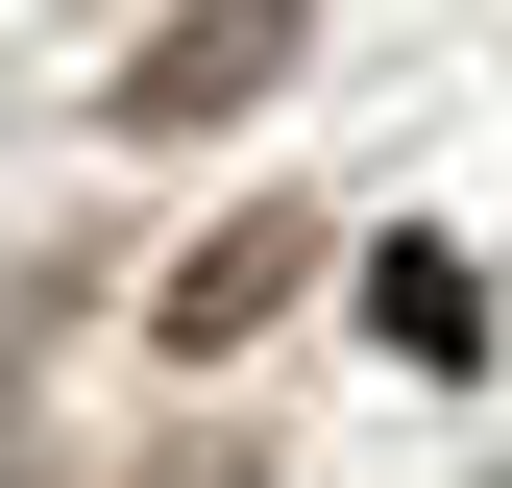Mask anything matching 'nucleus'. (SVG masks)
<instances>
[{"label": "nucleus", "mask_w": 512, "mask_h": 488, "mask_svg": "<svg viewBox=\"0 0 512 488\" xmlns=\"http://www.w3.org/2000/svg\"><path fill=\"white\" fill-rule=\"evenodd\" d=\"M293 49H317V0H171V25L122 49V98H98V122H244Z\"/></svg>", "instance_id": "nucleus-1"}, {"label": "nucleus", "mask_w": 512, "mask_h": 488, "mask_svg": "<svg viewBox=\"0 0 512 488\" xmlns=\"http://www.w3.org/2000/svg\"><path fill=\"white\" fill-rule=\"evenodd\" d=\"M293 269H317V220H220V244H196V269H171V293H147V318H171V342H196V366H220V342H244V318H269V293H293Z\"/></svg>", "instance_id": "nucleus-2"}, {"label": "nucleus", "mask_w": 512, "mask_h": 488, "mask_svg": "<svg viewBox=\"0 0 512 488\" xmlns=\"http://www.w3.org/2000/svg\"><path fill=\"white\" fill-rule=\"evenodd\" d=\"M366 342H391V366H488V293H464V244H366Z\"/></svg>", "instance_id": "nucleus-3"}, {"label": "nucleus", "mask_w": 512, "mask_h": 488, "mask_svg": "<svg viewBox=\"0 0 512 488\" xmlns=\"http://www.w3.org/2000/svg\"><path fill=\"white\" fill-rule=\"evenodd\" d=\"M0 488H25V342H0Z\"/></svg>", "instance_id": "nucleus-4"}]
</instances>
